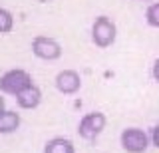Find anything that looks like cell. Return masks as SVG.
<instances>
[{"label":"cell","mask_w":159,"mask_h":153,"mask_svg":"<svg viewBox=\"0 0 159 153\" xmlns=\"http://www.w3.org/2000/svg\"><path fill=\"white\" fill-rule=\"evenodd\" d=\"M28 86H32V76L26 70L14 68V70H8L0 76V93H8V96L16 97Z\"/></svg>","instance_id":"1"},{"label":"cell","mask_w":159,"mask_h":153,"mask_svg":"<svg viewBox=\"0 0 159 153\" xmlns=\"http://www.w3.org/2000/svg\"><path fill=\"white\" fill-rule=\"evenodd\" d=\"M117 38L116 22L109 16H98L92 24V40L98 48H109Z\"/></svg>","instance_id":"2"},{"label":"cell","mask_w":159,"mask_h":153,"mask_svg":"<svg viewBox=\"0 0 159 153\" xmlns=\"http://www.w3.org/2000/svg\"><path fill=\"white\" fill-rule=\"evenodd\" d=\"M106 121L107 119L102 111H89L78 123V135L82 137V139H88V141L96 139V137L102 135V131L106 129Z\"/></svg>","instance_id":"3"},{"label":"cell","mask_w":159,"mask_h":153,"mask_svg":"<svg viewBox=\"0 0 159 153\" xmlns=\"http://www.w3.org/2000/svg\"><path fill=\"white\" fill-rule=\"evenodd\" d=\"M119 141H121L123 151H127V153H145L149 143H151L149 135L143 129H139V127H127V129H123Z\"/></svg>","instance_id":"4"},{"label":"cell","mask_w":159,"mask_h":153,"mask_svg":"<svg viewBox=\"0 0 159 153\" xmlns=\"http://www.w3.org/2000/svg\"><path fill=\"white\" fill-rule=\"evenodd\" d=\"M32 54L40 60H46V62H54L62 56V46H60L58 40L48 36H36L32 40Z\"/></svg>","instance_id":"5"},{"label":"cell","mask_w":159,"mask_h":153,"mask_svg":"<svg viewBox=\"0 0 159 153\" xmlns=\"http://www.w3.org/2000/svg\"><path fill=\"white\" fill-rule=\"evenodd\" d=\"M56 90L60 93H64V96H72V93H76L80 88H82V78H80V74L76 70H62L56 76Z\"/></svg>","instance_id":"6"},{"label":"cell","mask_w":159,"mask_h":153,"mask_svg":"<svg viewBox=\"0 0 159 153\" xmlns=\"http://www.w3.org/2000/svg\"><path fill=\"white\" fill-rule=\"evenodd\" d=\"M40 101H42V90L36 83L28 86L26 90H22L16 96V103H18L20 110H36L40 106Z\"/></svg>","instance_id":"7"},{"label":"cell","mask_w":159,"mask_h":153,"mask_svg":"<svg viewBox=\"0 0 159 153\" xmlns=\"http://www.w3.org/2000/svg\"><path fill=\"white\" fill-rule=\"evenodd\" d=\"M20 123H22L20 113L12 111V110H4L2 113H0V133H2V135L14 133L20 127Z\"/></svg>","instance_id":"8"},{"label":"cell","mask_w":159,"mask_h":153,"mask_svg":"<svg viewBox=\"0 0 159 153\" xmlns=\"http://www.w3.org/2000/svg\"><path fill=\"white\" fill-rule=\"evenodd\" d=\"M44 153H76V147L68 137H52L44 145Z\"/></svg>","instance_id":"9"},{"label":"cell","mask_w":159,"mask_h":153,"mask_svg":"<svg viewBox=\"0 0 159 153\" xmlns=\"http://www.w3.org/2000/svg\"><path fill=\"white\" fill-rule=\"evenodd\" d=\"M14 30V16L6 8H0V34H10Z\"/></svg>","instance_id":"10"},{"label":"cell","mask_w":159,"mask_h":153,"mask_svg":"<svg viewBox=\"0 0 159 153\" xmlns=\"http://www.w3.org/2000/svg\"><path fill=\"white\" fill-rule=\"evenodd\" d=\"M145 22L151 28H159V2L147 6V10H145Z\"/></svg>","instance_id":"11"},{"label":"cell","mask_w":159,"mask_h":153,"mask_svg":"<svg viewBox=\"0 0 159 153\" xmlns=\"http://www.w3.org/2000/svg\"><path fill=\"white\" fill-rule=\"evenodd\" d=\"M149 139H151V145H155L157 149H159V123H157V125H153L151 133H149Z\"/></svg>","instance_id":"12"},{"label":"cell","mask_w":159,"mask_h":153,"mask_svg":"<svg viewBox=\"0 0 159 153\" xmlns=\"http://www.w3.org/2000/svg\"><path fill=\"white\" fill-rule=\"evenodd\" d=\"M151 76H153V80H155L159 83V58L155 62H153V68H151Z\"/></svg>","instance_id":"13"},{"label":"cell","mask_w":159,"mask_h":153,"mask_svg":"<svg viewBox=\"0 0 159 153\" xmlns=\"http://www.w3.org/2000/svg\"><path fill=\"white\" fill-rule=\"evenodd\" d=\"M4 110H6V101H4V97L0 96V113H2Z\"/></svg>","instance_id":"14"},{"label":"cell","mask_w":159,"mask_h":153,"mask_svg":"<svg viewBox=\"0 0 159 153\" xmlns=\"http://www.w3.org/2000/svg\"><path fill=\"white\" fill-rule=\"evenodd\" d=\"M40 2H50V0H40Z\"/></svg>","instance_id":"15"}]
</instances>
